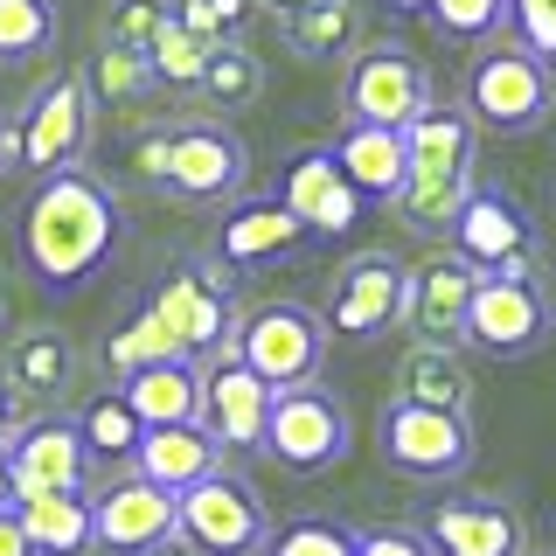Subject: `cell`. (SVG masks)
Listing matches in <instances>:
<instances>
[{
	"label": "cell",
	"instance_id": "cell-1",
	"mask_svg": "<svg viewBox=\"0 0 556 556\" xmlns=\"http://www.w3.org/2000/svg\"><path fill=\"white\" fill-rule=\"evenodd\" d=\"M126 237V202L91 167H70L56 181H35L22 208V265L42 292H77L118 257Z\"/></svg>",
	"mask_w": 556,
	"mask_h": 556
},
{
	"label": "cell",
	"instance_id": "cell-2",
	"mask_svg": "<svg viewBox=\"0 0 556 556\" xmlns=\"http://www.w3.org/2000/svg\"><path fill=\"white\" fill-rule=\"evenodd\" d=\"M147 306L161 313V327L174 334L188 362H223L237 355V334H243V271H230L216 251L208 257H181L161 286L147 292Z\"/></svg>",
	"mask_w": 556,
	"mask_h": 556
},
{
	"label": "cell",
	"instance_id": "cell-3",
	"mask_svg": "<svg viewBox=\"0 0 556 556\" xmlns=\"http://www.w3.org/2000/svg\"><path fill=\"white\" fill-rule=\"evenodd\" d=\"M91 132H98L91 77H84V70H56V77H42V91L22 104V118H14V174H22V181H56V174L84 167Z\"/></svg>",
	"mask_w": 556,
	"mask_h": 556
},
{
	"label": "cell",
	"instance_id": "cell-4",
	"mask_svg": "<svg viewBox=\"0 0 556 556\" xmlns=\"http://www.w3.org/2000/svg\"><path fill=\"white\" fill-rule=\"evenodd\" d=\"M549 104H556V70H549V56H535L521 35L480 49L473 70H466V112H473L480 132L521 139L549 118Z\"/></svg>",
	"mask_w": 556,
	"mask_h": 556
},
{
	"label": "cell",
	"instance_id": "cell-5",
	"mask_svg": "<svg viewBox=\"0 0 556 556\" xmlns=\"http://www.w3.org/2000/svg\"><path fill=\"white\" fill-rule=\"evenodd\" d=\"M153 195L181 208H223L251 195V147L223 118H167V174Z\"/></svg>",
	"mask_w": 556,
	"mask_h": 556
},
{
	"label": "cell",
	"instance_id": "cell-6",
	"mask_svg": "<svg viewBox=\"0 0 556 556\" xmlns=\"http://www.w3.org/2000/svg\"><path fill=\"white\" fill-rule=\"evenodd\" d=\"M376 445H382V466H390V473L439 486V480H459L466 466H473V417L390 396L382 417H376Z\"/></svg>",
	"mask_w": 556,
	"mask_h": 556
},
{
	"label": "cell",
	"instance_id": "cell-7",
	"mask_svg": "<svg viewBox=\"0 0 556 556\" xmlns=\"http://www.w3.org/2000/svg\"><path fill=\"white\" fill-rule=\"evenodd\" d=\"M327 341L334 334H327L320 306H306V300H257L251 313H243L237 355L251 362L271 390H306V382H320V369H327Z\"/></svg>",
	"mask_w": 556,
	"mask_h": 556
},
{
	"label": "cell",
	"instance_id": "cell-8",
	"mask_svg": "<svg viewBox=\"0 0 556 556\" xmlns=\"http://www.w3.org/2000/svg\"><path fill=\"white\" fill-rule=\"evenodd\" d=\"M549 327L556 306L535 271H480L473 306H466V348H480L494 362H521L549 341Z\"/></svg>",
	"mask_w": 556,
	"mask_h": 556
},
{
	"label": "cell",
	"instance_id": "cell-9",
	"mask_svg": "<svg viewBox=\"0 0 556 556\" xmlns=\"http://www.w3.org/2000/svg\"><path fill=\"white\" fill-rule=\"evenodd\" d=\"M431 70L410 56L404 42H362L348 56V84H341V112L355 126H417L431 112Z\"/></svg>",
	"mask_w": 556,
	"mask_h": 556
},
{
	"label": "cell",
	"instance_id": "cell-10",
	"mask_svg": "<svg viewBox=\"0 0 556 556\" xmlns=\"http://www.w3.org/2000/svg\"><path fill=\"white\" fill-rule=\"evenodd\" d=\"M327 334L341 341H382L410 320V265L390 251H355L348 265L334 271V292L320 306Z\"/></svg>",
	"mask_w": 556,
	"mask_h": 556
},
{
	"label": "cell",
	"instance_id": "cell-11",
	"mask_svg": "<svg viewBox=\"0 0 556 556\" xmlns=\"http://www.w3.org/2000/svg\"><path fill=\"white\" fill-rule=\"evenodd\" d=\"M181 535L202 556H257V549L271 543L265 494H257L237 466H223V473H208L202 486H188V494H181Z\"/></svg>",
	"mask_w": 556,
	"mask_h": 556
},
{
	"label": "cell",
	"instance_id": "cell-12",
	"mask_svg": "<svg viewBox=\"0 0 556 556\" xmlns=\"http://www.w3.org/2000/svg\"><path fill=\"white\" fill-rule=\"evenodd\" d=\"M348 410L334 390L306 382V390H278L271 425H265V459L286 473H327L334 459H348Z\"/></svg>",
	"mask_w": 556,
	"mask_h": 556
},
{
	"label": "cell",
	"instance_id": "cell-13",
	"mask_svg": "<svg viewBox=\"0 0 556 556\" xmlns=\"http://www.w3.org/2000/svg\"><path fill=\"white\" fill-rule=\"evenodd\" d=\"M271 404H278V390L243 355L202 362V425H208V439L230 452V459H243V452H265Z\"/></svg>",
	"mask_w": 556,
	"mask_h": 556
},
{
	"label": "cell",
	"instance_id": "cell-14",
	"mask_svg": "<svg viewBox=\"0 0 556 556\" xmlns=\"http://www.w3.org/2000/svg\"><path fill=\"white\" fill-rule=\"evenodd\" d=\"M8 459H14V494H91V452H84V431L77 417L63 410H42L28 417L22 431L8 439Z\"/></svg>",
	"mask_w": 556,
	"mask_h": 556
},
{
	"label": "cell",
	"instance_id": "cell-15",
	"mask_svg": "<svg viewBox=\"0 0 556 556\" xmlns=\"http://www.w3.org/2000/svg\"><path fill=\"white\" fill-rule=\"evenodd\" d=\"M181 529V501L167 494V486H153V480H139L132 466L118 480H104L91 486V535H98V549H112V556H139V549H153L161 535Z\"/></svg>",
	"mask_w": 556,
	"mask_h": 556
},
{
	"label": "cell",
	"instance_id": "cell-16",
	"mask_svg": "<svg viewBox=\"0 0 556 556\" xmlns=\"http://www.w3.org/2000/svg\"><path fill=\"white\" fill-rule=\"evenodd\" d=\"M425 543L439 556H529V521L501 494H445L425 515Z\"/></svg>",
	"mask_w": 556,
	"mask_h": 556
},
{
	"label": "cell",
	"instance_id": "cell-17",
	"mask_svg": "<svg viewBox=\"0 0 556 556\" xmlns=\"http://www.w3.org/2000/svg\"><path fill=\"white\" fill-rule=\"evenodd\" d=\"M473 286H480V265L445 251L417 257L410 265V334L431 341V348H466V306H473Z\"/></svg>",
	"mask_w": 556,
	"mask_h": 556
},
{
	"label": "cell",
	"instance_id": "cell-18",
	"mask_svg": "<svg viewBox=\"0 0 556 556\" xmlns=\"http://www.w3.org/2000/svg\"><path fill=\"white\" fill-rule=\"evenodd\" d=\"M300 243H313V237L278 195H243V202L223 208V223H216V257L230 271H271V265H286Z\"/></svg>",
	"mask_w": 556,
	"mask_h": 556
},
{
	"label": "cell",
	"instance_id": "cell-19",
	"mask_svg": "<svg viewBox=\"0 0 556 556\" xmlns=\"http://www.w3.org/2000/svg\"><path fill=\"white\" fill-rule=\"evenodd\" d=\"M452 251L473 257L480 271H529V251H535V230L529 216H521L515 195H501V188H473L459 208V223H452Z\"/></svg>",
	"mask_w": 556,
	"mask_h": 556
},
{
	"label": "cell",
	"instance_id": "cell-20",
	"mask_svg": "<svg viewBox=\"0 0 556 556\" xmlns=\"http://www.w3.org/2000/svg\"><path fill=\"white\" fill-rule=\"evenodd\" d=\"M278 202L292 208V216L306 223V237L313 243H327V237H348L355 230V216L369 202L348 188V174L334 161V147H306L300 161H286V188H278Z\"/></svg>",
	"mask_w": 556,
	"mask_h": 556
},
{
	"label": "cell",
	"instance_id": "cell-21",
	"mask_svg": "<svg viewBox=\"0 0 556 556\" xmlns=\"http://www.w3.org/2000/svg\"><path fill=\"white\" fill-rule=\"evenodd\" d=\"M223 466H230V452L208 439L202 417H188V425H147V439H139V452H132V473L167 486L174 501H181L188 486H202L208 473H223Z\"/></svg>",
	"mask_w": 556,
	"mask_h": 556
},
{
	"label": "cell",
	"instance_id": "cell-22",
	"mask_svg": "<svg viewBox=\"0 0 556 556\" xmlns=\"http://www.w3.org/2000/svg\"><path fill=\"white\" fill-rule=\"evenodd\" d=\"M334 161H341L348 188H355L362 202L396 208V195H404V181H410V147H404L396 126H355V118H348V132L334 139Z\"/></svg>",
	"mask_w": 556,
	"mask_h": 556
},
{
	"label": "cell",
	"instance_id": "cell-23",
	"mask_svg": "<svg viewBox=\"0 0 556 556\" xmlns=\"http://www.w3.org/2000/svg\"><path fill=\"white\" fill-rule=\"evenodd\" d=\"M473 139H480V126L466 104H431L417 126H404L410 181H473Z\"/></svg>",
	"mask_w": 556,
	"mask_h": 556
},
{
	"label": "cell",
	"instance_id": "cell-24",
	"mask_svg": "<svg viewBox=\"0 0 556 556\" xmlns=\"http://www.w3.org/2000/svg\"><path fill=\"white\" fill-rule=\"evenodd\" d=\"M0 362H8V390L28 396V404H56L77 382V348L56 327H22V334L0 341Z\"/></svg>",
	"mask_w": 556,
	"mask_h": 556
},
{
	"label": "cell",
	"instance_id": "cell-25",
	"mask_svg": "<svg viewBox=\"0 0 556 556\" xmlns=\"http://www.w3.org/2000/svg\"><path fill=\"white\" fill-rule=\"evenodd\" d=\"M118 390L139 410V425H188V417H202V362H188V355L153 362V369L126 376Z\"/></svg>",
	"mask_w": 556,
	"mask_h": 556
},
{
	"label": "cell",
	"instance_id": "cell-26",
	"mask_svg": "<svg viewBox=\"0 0 556 556\" xmlns=\"http://www.w3.org/2000/svg\"><path fill=\"white\" fill-rule=\"evenodd\" d=\"M396 396H404V404L466 410V404H473V376H466L459 348H431V341H417V348H404V362H396Z\"/></svg>",
	"mask_w": 556,
	"mask_h": 556
},
{
	"label": "cell",
	"instance_id": "cell-27",
	"mask_svg": "<svg viewBox=\"0 0 556 556\" xmlns=\"http://www.w3.org/2000/svg\"><path fill=\"white\" fill-rule=\"evenodd\" d=\"M14 515H22L35 556H84V549H98L91 494H28V501H14Z\"/></svg>",
	"mask_w": 556,
	"mask_h": 556
},
{
	"label": "cell",
	"instance_id": "cell-28",
	"mask_svg": "<svg viewBox=\"0 0 556 556\" xmlns=\"http://www.w3.org/2000/svg\"><path fill=\"white\" fill-rule=\"evenodd\" d=\"M278 42L306 63H334L362 42V14H355V0H327V8L286 14V22H278Z\"/></svg>",
	"mask_w": 556,
	"mask_h": 556
},
{
	"label": "cell",
	"instance_id": "cell-29",
	"mask_svg": "<svg viewBox=\"0 0 556 556\" xmlns=\"http://www.w3.org/2000/svg\"><path fill=\"white\" fill-rule=\"evenodd\" d=\"M77 431H84L91 466H132L139 439H147V425H139V410L126 404V390H98L91 404L77 410Z\"/></svg>",
	"mask_w": 556,
	"mask_h": 556
},
{
	"label": "cell",
	"instance_id": "cell-30",
	"mask_svg": "<svg viewBox=\"0 0 556 556\" xmlns=\"http://www.w3.org/2000/svg\"><path fill=\"white\" fill-rule=\"evenodd\" d=\"M174 355H181V348H174V334L161 327V313L139 300L126 320L104 334V355H98V362H104V376H112V382H126V376L153 369V362H174Z\"/></svg>",
	"mask_w": 556,
	"mask_h": 556
},
{
	"label": "cell",
	"instance_id": "cell-31",
	"mask_svg": "<svg viewBox=\"0 0 556 556\" xmlns=\"http://www.w3.org/2000/svg\"><path fill=\"white\" fill-rule=\"evenodd\" d=\"M63 35L56 0H0V63H42Z\"/></svg>",
	"mask_w": 556,
	"mask_h": 556
},
{
	"label": "cell",
	"instance_id": "cell-32",
	"mask_svg": "<svg viewBox=\"0 0 556 556\" xmlns=\"http://www.w3.org/2000/svg\"><path fill=\"white\" fill-rule=\"evenodd\" d=\"M195 98H202V104H216V112H243V104L265 98V63H257L243 42H223L216 56H208V70H202Z\"/></svg>",
	"mask_w": 556,
	"mask_h": 556
},
{
	"label": "cell",
	"instance_id": "cell-33",
	"mask_svg": "<svg viewBox=\"0 0 556 556\" xmlns=\"http://www.w3.org/2000/svg\"><path fill=\"white\" fill-rule=\"evenodd\" d=\"M84 77H91V98L98 104H147L153 91H161L153 63L139 56V49H118V42H98V56L84 63Z\"/></svg>",
	"mask_w": 556,
	"mask_h": 556
},
{
	"label": "cell",
	"instance_id": "cell-34",
	"mask_svg": "<svg viewBox=\"0 0 556 556\" xmlns=\"http://www.w3.org/2000/svg\"><path fill=\"white\" fill-rule=\"evenodd\" d=\"M425 22L445 35V42H494L508 28V0H431Z\"/></svg>",
	"mask_w": 556,
	"mask_h": 556
},
{
	"label": "cell",
	"instance_id": "cell-35",
	"mask_svg": "<svg viewBox=\"0 0 556 556\" xmlns=\"http://www.w3.org/2000/svg\"><path fill=\"white\" fill-rule=\"evenodd\" d=\"M167 22H174V0H112V8H104V42L153 56V42L167 35Z\"/></svg>",
	"mask_w": 556,
	"mask_h": 556
},
{
	"label": "cell",
	"instance_id": "cell-36",
	"mask_svg": "<svg viewBox=\"0 0 556 556\" xmlns=\"http://www.w3.org/2000/svg\"><path fill=\"white\" fill-rule=\"evenodd\" d=\"M208 56H216V42H202V35H188L181 22H167V35L153 42L147 63H153V77H161V84H174V91H195Z\"/></svg>",
	"mask_w": 556,
	"mask_h": 556
},
{
	"label": "cell",
	"instance_id": "cell-37",
	"mask_svg": "<svg viewBox=\"0 0 556 556\" xmlns=\"http://www.w3.org/2000/svg\"><path fill=\"white\" fill-rule=\"evenodd\" d=\"M257 556H355V529L320 521V515H300V521H286V529H271V543Z\"/></svg>",
	"mask_w": 556,
	"mask_h": 556
},
{
	"label": "cell",
	"instance_id": "cell-38",
	"mask_svg": "<svg viewBox=\"0 0 556 556\" xmlns=\"http://www.w3.org/2000/svg\"><path fill=\"white\" fill-rule=\"evenodd\" d=\"M251 8L257 0H174V22L188 35H202V42H243V28H251Z\"/></svg>",
	"mask_w": 556,
	"mask_h": 556
},
{
	"label": "cell",
	"instance_id": "cell-39",
	"mask_svg": "<svg viewBox=\"0 0 556 556\" xmlns=\"http://www.w3.org/2000/svg\"><path fill=\"white\" fill-rule=\"evenodd\" d=\"M355 556H439V549L410 521H376V529H355Z\"/></svg>",
	"mask_w": 556,
	"mask_h": 556
},
{
	"label": "cell",
	"instance_id": "cell-40",
	"mask_svg": "<svg viewBox=\"0 0 556 556\" xmlns=\"http://www.w3.org/2000/svg\"><path fill=\"white\" fill-rule=\"evenodd\" d=\"M508 22H515V35L535 49V56L556 63V0H508Z\"/></svg>",
	"mask_w": 556,
	"mask_h": 556
},
{
	"label": "cell",
	"instance_id": "cell-41",
	"mask_svg": "<svg viewBox=\"0 0 556 556\" xmlns=\"http://www.w3.org/2000/svg\"><path fill=\"white\" fill-rule=\"evenodd\" d=\"M161 174H167V126H147L132 139V181L139 188H161Z\"/></svg>",
	"mask_w": 556,
	"mask_h": 556
},
{
	"label": "cell",
	"instance_id": "cell-42",
	"mask_svg": "<svg viewBox=\"0 0 556 556\" xmlns=\"http://www.w3.org/2000/svg\"><path fill=\"white\" fill-rule=\"evenodd\" d=\"M0 556H35V543H28V529H22L14 508H0Z\"/></svg>",
	"mask_w": 556,
	"mask_h": 556
},
{
	"label": "cell",
	"instance_id": "cell-43",
	"mask_svg": "<svg viewBox=\"0 0 556 556\" xmlns=\"http://www.w3.org/2000/svg\"><path fill=\"white\" fill-rule=\"evenodd\" d=\"M28 417H22V404H14V390H8V376H0V445L14 439V431H22Z\"/></svg>",
	"mask_w": 556,
	"mask_h": 556
},
{
	"label": "cell",
	"instance_id": "cell-44",
	"mask_svg": "<svg viewBox=\"0 0 556 556\" xmlns=\"http://www.w3.org/2000/svg\"><path fill=\"white\" fill-rule=\"evenodd\" d=\"M139 556H202L195 543H188V535L181 529H174V535H161V543H153V549H139Z\"/></svg>",
	"mask_w": 556,
	"mask_h": 556
},
{
	"label": "cell",
	"instance_id": "cell-45",
	"mask_svg": "<svg viewBox=\"0 0 556 556\" xmlns=\"http://www.w3.org/2000/svg\"><path fill=\"white\" fill-rule=\"evenodd\" d=\"M14 501H22L14 494V459H8V445H0V508H14Z\"/></svg>",
	"mask_w": 556,
	"mask_h": 556
},
{
	"label": "cell",
	"instance_id": "cell-46",
	"mask_svg": "<svg viewBox=\"0 0 556 556\" xmlns=\"http://www.w3.org/2000/svg\"><path fill=\"white\" fill-rule=\"evenodd\" d=\"M0 174H14V118L0 112Z\"/></svg>",
	"mask_w": 556,
	"mask_h": 556
},
{
	"label": "cell",
	"instance_id": "cell-47",
	"mask_svg": "<svg viewBox=\"0 0 556 556\" xmlns=\"http://www.w3.org/2000/svg\"><path fill=\"white\" fill-rule=\"evenodd\" d=\"M265 8L278 14V22H286V14H306V8H327V0H265Z\"/></svg>",
	"mask_w": 556,
	"mask_h": 556
},
{
	"label": "cell",
	"instance_id": "cell-48",
	"mask_svg": "<svg viewBox=\"0 0 556 556\" xmlns=\"http://www.w3.org/2000/svg\"><path fill=\"white\" fill-rule=\"evenodd\" d=\"M382 8H390V14H425L431 0H382Z\"/></svg>",
	"mask_w": 556,
	"mask_h": 556
},
{
	"label": "cell",
	"instance_id": "cell-49",
	"mask_svg": "<svg viewBox=\"0 0 556 556\" xmlns=\"http://www.w3.org/2000/svg\"><path fill=\"white\" fill-rule=\"evenodd\" d=\"M543 556H556V549H543Z\"/></svg>",
	"mask_w": 556,
	"mask_h": 556
}]
</instances>
